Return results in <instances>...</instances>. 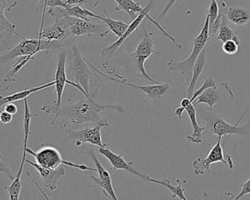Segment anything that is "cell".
<instances>
[{"instance_id": "9a60e30c", "label": "cell", "mask_w": 250, "mask_h": 200, "mask_svg": "<svg viewBox=\"0 0 250 200\" xmlns=\"http://www.w3.org/2000/svg\"><path fill=\"white\" fill-rule=\"evenodd\" d=\"M227 95L235 97L232 89L228 85V83L223 82L219 84V87H211L206 90L197 98V101L194 105L197 106L201 103H205L208 106V110L209 112H214V105L219 103L222 99L228 98Z\"/></svg>"}, {"instance_id": "ab89813d", "label": "cell", "mask_w": 250, "mask_h": 200, "mask_svg": "<svg viewBox=\"0 0 250 200\" xmlns=\"http://www.w3.org/2000/svg\"><path fill=\"white\" fill-rule=\"evenodd\" d=\"M27 175H28L29 178H31L32 180H33V182H34L35 185H36V186L38 187V188H39V190H40L41 192H42V194H43V195L45 197H46L47 200H49V197H47V196L45 194V193L43 192V191H42V189H41L40 186H39V185H38L37 182H36V181L34 180V179H33V178H32L31 175L30 174H29V172H27Z\"/></svg>"}, {"instance_id": "f546056e", "label": "cell", "mask_w": 250, "mask_h": 200, "mask_svg": "<svg viewBox=\"0 0 250 200\" xmlns=\"http://www.w3.org/2000/svg\"><path fill=\"white\" fill-rule=\"evenodd\" d=\"M100 0H67L65 3L67 5H78V6L83 7V8H95L98 6Z\"/></svg>"}, {"instance_id": "f1b7e54d", "label": "cell", "mask_w": 250, "mask_h": 200, "mask_svg": "<svg viewBox=\"0 0 250 200\" xmlns=\"http://www.w3.org/2000/svg\"><path fill=\"white\" fill-rule=\"evenodd\" d=\"M216 87H217V84H216V82L215 81V80H213V77H206V78L205 79L204 83H203V85H202L200 88L197 89L196 91L194 92V94L191 96L190 100H191V103H194V100H196L200 95L203 94L208 89Z\"/></svg>"}, {"instance_id": "5bb4252c", "label": "cell", "mask_w": 250, "mask_h": 200, "mask_svg": "<svg viewBox=\"0 0 250 200\" xmlns=\"http://www.w3.org/2000/svg\"><path fill=\"white\" fill-rule=\"evenodd\" d=\"M71 37H72V35L68 17L55 20L53 25L41 30L39 34L40 39L61 43H65Z\"/></svg>"}, {"instance_id": "ba28073f", "label": "cell", "mask_w": 250, "mask_h": 200, "mask_svg": "<svg viewBox=\"0 0 250 200\" xmlns=\"http://www.w3.org/2000/svg\"><path fill=\"white\" fill-rule=\"evenodd\" d=\"M107 127L104 124H97L93 128L86 126L84 129L79 130L74 128H69L66 130L68 136V140L71 142L74 147H80L83 144H91L99 147H104L105 144L102 141V128Z\"/></svg>"}, {"instance_id": "7c38bea8", "label": "cell", "mask_w": 250, "mask_h": 200, "mask_svg": "<svg viewBox=\"0 0 250 200\" xmlns=\"http://www.w3.org/2000/svg\"><path fill=\"white\" fill-rule=\"evenodd\" d=\"M67 55H68V52L66 48L61 50L58 57L56 72L53 76V80H55L56 82L55 86H56L57 99L55 101V105L53 106L55 108L60 107L62 105V94L67 84L76 87L77 90H80V87L75 82L67 78L68 77L66 71Z\"/></svg>"}, {"instance_id": "4316f807", "label": "cell", "mask_w": 250, "mask_h": 200, "mask_svg": "<svg viewBox=\"0 0 250 200\" xmlns=\"http://www.w3.org/2000/svg\"><path fill=\"white\" fill-rule=\"evenodd\" d=\"M228 21H228V19L227 18L226 14H223L222 22H221L220 27H219V34H218L216 40H221L223 43L227 41V40H233L238 44L241 45L239 38L235 35L232 29L229 27Z\"/></svg>"}, {"instance_id": "603a6c76", "label": "cell", "mask_w": 250, "mask_h": 200, "mask_svg": "<svg viewBox=\"0 0 250 200\" xmlns=\"http://www.w3.org/2000/svg\"><path fill=\"white\" fill-rule=\"evenodd\" d=\"M18 61L13 65L12 68L8 71L6 75H5L3 82H2L1 91H6V90H9L11 86L17 81L19 72H20L29 62L33 60L35 58H30V57H21V58H18Z\"/></svg>"}, {"instance_id": "7402d4cb", "label": "cell", "mask_w": 250, "mask_h": 200, "mask_svg": "<svg viewBox=\"0 0 250 200\" xmlns=\"http://www.w3.org/2000/svg\"><path fill=\"white\" fill-rule=\"evenodd\" d=\"M56 84L55 80L50 81V82L46 83L43 85L39 86V87H32V88H25L22 91L17 92V93H13L9 96H2L0 98V107L5 106L6 103H11V102L18 101V100H24L27 99L29 96L33 93H37L41 90H45V89L49 88V87L55 86Z\"/></svg>"}, {"instance_id": "d6a6232c", "label": "cell", "mask_w": 250, "mask_h": 200, "mask_svg": "<svg viewBox=\"0 0 250 200\" xmlns=\"http://www.w3.org/2000/svg\"><path fill=\"white\" fill-rule=\"evenodd\" d=\"M222 15H223V13H219V16H218L216 20H215L213 25H212L211 27H209V36H210V39H211L213 36H216V33L219 32L221 22H222Z\"/></svg>"}, {"instance_id": "4dcf8cb0", "label": "cell", "mask_w": 250, "mask_h": 200, "mask_svg": "<svg viewBox=\"0 0 250 200\" xmlns=\"http://www.w3.org/2000/svg\"><path fill=\"white\" fill-rule=\"evenodd\" d=\"M240 45L233 40H227L222 45V50L227 55H234L238 53Z\"/></svg>"}, {"instance_id": "ffe728a7", "label": "cell", "mask_w": 250, "mask_h": 200, "mask_svg": "<svg viewBox=\"0 0 250 200\" xmlns=\"http://www.w3.org/2000/svg\"><path fill=\"white\" fill-rule=\"evenodd\" d=\"M88 15L90 18H94L104 23L107 26L109 31L112 32L117 37H118V39L122 37L125 34L128 26H129V24H126L121 20H115L111 18L106 11H104L103 15H96L89 11Z\"/></svg>"}, {"instance_id": "8fae6325", "label": "cell", "mask_w": 250, "mask_h": 200, "mask_svg": "<svg viewBox=\"0 0 250 200\" xmlns=\"http://www.w3.org/2000/svg\"><path fill=\"white\" fill-rule=\"evenodd\" d=\"M222 139V137H217L216 143L210 149L207 157L203 158V156H200L198 159H196L192 162L194 174L196 175H204L206 172H210V166L213 163L222 162L224 164L228 166V160H225V156H224Z\"/></svg>"}, {"instance_id": "e575fe53", "label": "cell", "mask_w": 250, "mask_h": 200, "mask_svg": "<svg viewBox=\"0 0 250 200\" xmlns=\"http://www.w3.org/2000/svg\"><path fill=\"white\" fill-rule=\"evenodd\" d=\"M250 194V178L242 184V189L240 191L239 194L235 197V200H240L247 194Z\"/></svg>"}, {"instance_id": "d590c367", "label": "cell", "mask_w": 250, "mask_h": 200, "mask_svg": "<svg viewBox=\"0 0 250 200\" xmlns=\"http://www.w3.org/2000/svg\"><path fill=\"white\" fill-rule=\"evenodd\" d=\"M0 120L3 124L11 123L13 120V115L8 113L6 111H2L0 113Z\"/></svg>"}, {"instance_id": "74e56055", "label": "cell", "mask_w": 250, "mask_h": 200, "mask_svg": "<svg viewBox=\"0 0 250 200\" xmlns=\"http://www.w3.org/2000/svg\"><path fill=\"white\" fill-rule=\"evenodd\" d=\"M250 111V98L249 99L248 103H247V106H246L245 109H244V112L241 114V117H240L239 119L236 122H235V125H239L240 122L242 121L243 118L247 115V114Z\"/></svg>"}, {"instance_id": "8d00e7d4", "label": "cell", "mask_w": 250, "mask_h": 200, "mask_svg": "<svg viewBox=\"0 0 250 200\" xmlns=\"http://www.w3.org/2000/svg\"><path fill=\"white\" fill-rule=\"evenodd\" d=\"M4 110L6 111L11 115H14L18 112V108L14 102H11V103H8L5 105Z\"/></svg>"}, {"instance_id": "8992f818", "label": "cell", "mask_w": 250, "mask_h": 200, "mask_svg": "<svg viewBox=\"0 0 250 200\" xmlns=\"http://www.w3.org/2000/svg\"><path fill=\"white\" fill-rule=\"evenodd\" d=\"M209 24L210 19L208 14L206 17L204 24L202 27L201 31L197 37L191 40L193 43V49L191 55L185 60L181 62H175L174 60H170L167 63V67L171 71L177 72L180 71L185 79L186 84L189 85L192 76L193 67L199 55L204 49L206 45L210 43V36H209Z\"/></svg>"}, {"instance_id": "6da1fadb", "label": "cell", "mask_w": 250, "mask_h": 200, "mask_svg": "<svg viewBox=\"0 0 250 200\" xmlns=\"http://www.w3.org/2000/svg\"><path fill=\"white\" fill-rule=\"evenodd\" d=\"M107 109L116 111L125 115V108L121 105L103 104L99 101L84 96L80 101L74 104L61 105L60 107L55 108L52 105H43L42 112L46 115H55L52 125H55L58 118H61V128L63 129L67 125L72 124L73 128L77 129L80 125L84 123L104 124L109 126L107 118H103L102 112Z\"/></svg>"}, {"instance_id": "5b68a950", "label": "cell", "mask_w": 250, "mask_h": 200, "mask_svg": "<svg viewBox=\"0 0 250 200\" xmlns=\"http://www.w3.org/2000/svg\"><path fill=\"white\" fill-rule=\"evenodd\" d=\"M153 33H149L146 27L143 26V37L136 45L135 49L131 53L125 55L127 61L133 66L134 74L139 78L148 80L154 84H159L158 81L153 80L150 77L146 68L145 63L147 60L150 59L153 55H160L159 52L155 50V41L153 39Z\"/></svg>"}, {"instance_id": "4fadbf2b", "label": "cell", "mask_w": 250, "mask_h": 200, "mask_svg": "<svg viewBox=\"0 0 250 200\" xmlns=\"http://www.w3.org/2000/svg\"><path fill=\"white\" fill-rule=\"evenodd\" d=\"M27 153L33 156L39 164L49 168V169H58L61 164H65L66 160H64L61 156V153L55 147L51 146H45L39 149L38 151H33L31 149L24 147Z\"/></svg>"}, {"instance_id": "1f68e13d", "label": "cell", "mask_w": 250, "mask_h": 200, "mask_svg": "<svg viewBox=\"0 0 250 200\" xmlns=\"http://www.w3.org/2000/svg\"><path fill=\"white\" fill-rule=\"evenodd\" d=\"M17 5L18 0H0V13L11 12Z\"/></svg>"}, {"instance_id": "2e32d148", "label": "cell", "mask_w": 250, "mask_h": 200, "mask_svg": "<svg viewBox=\"0 0 250 200\" xmlns=\"http://www.w3.org/2000/svg\"><path fill=\"white\" fill-rule=\"evenodd\" d=\"M99 152L110 162L112 171L125 170L140 177L144 180L146 179L147 175H145L136 169L134 167V162L125 161V159L123 157V155L115 154V153L111 151L109 144H105L104 147H99Z\"/></svg>"}, {"instance_id": "30bf717a", "label": "cell", "mask_w": 250, "mask_h": 200, "mask_svg": "<svg viewBox=\"0 0 250 200\" xmlns=\"http://www.w3.org/2000/svg\"><path fill=\"white\" fill-rule=\"evenodd\" d=\"M68 18L71 35L74 37L99 35L104 39L109 34V29L104 23H98L92 20H83L76 17H68Z\"/></svg>"}, {"instance_id": "3957f363", "label": "cell", "mask_w": 250, "mask_h": 200, "mask_svg": "<svg viewBox=\"0 0 250 200\" xmlns=\"http://www.w3.org/2000/svg\"><path fill=\"white\" fill-rule=\"evenodd\" d=\"M162 5V0H148V2H147V5L145 7L143 11L137 16L135 20H132L131 24H129V26H128L125 34H124L122 37L118 39L116 41L114 42L113 43L109 45V46H106V47H105L104 49L102 50V53H101V58H102V60L103 61V63H107L108 62L110 61V60L115 56L118 49L125 43V40L129 39L130 37H131V36H132L134 32L137 31V29L140 27L142 22L144 21L145 19L151 21V22L159 29V31L162 33V35H163L165 37L169 39V40L178 47V49H182V46L177 42L176 39L172 37V36H170V35L165 30V29L159 24V21L153 20V19L149 15V13H150V11H153L155 8H158V7L161 6Z\"/></svg>"}, {"instance_id": "cb8c5ba5", "label": "cell", "mask_w": 250, "mask_h": 200, "mask_svg": "<svg viewBox=\"0 0 250 200\" xmlns=\"http://www.w3.org/2000/svg\"><path fill=\"white\" fill-rule=\"evenodd\" d=\"M226 17L235 25L244 27L250 22V9L242 7H228Z\"/></svg>"}, {"instance_id": "277c9868", "label": "cell", "mask_w": 250, "mask_h": 200, "mask_svg": "<svg viewBox=\"0 0 250 200\" xmlns=\"http://www.w3.org/2000/svg\"><path fill=\"white\" fill-rule=\"evenodd\" d=\"M17 36L22 39V41L20 42L13 49H10L7 53L2 54L0 56V63L1 65L7 63L13 60L21 57H30L35 58L36 55L43 51L51 52V51L62 50L66 47L65 43H61L58 41H49L45 39H26L19 33H16Z\"/></svg>"}, {"instance_id": "f35d334b", "label": "cell", "mask_w": 250, "mask_h": 200, "mask_svg": "<svg viewBox=\"0 0 250 200\" xmlns=\"http://www.w3.org/2000/svg\"><path fill=\"white\" fill-rule=\"evenodd\" d=\"M185 108H184V106H178V107H177L176 109H175L174 115H175V116H178L179 119H181V118H182L183 114H184V112H185Z\"/></svg>"}, {"instance_id": "7a4b0ae2", "label": "cell", "mask_w": 250, "mask_h": 200, "mask_svg": "<svg viewBox=\"0 0 250 200\" xmlns=\"http://www.w3.org/2000/svg\"><path fill=\"white\" fill-rule=\"evenodd\" d=\"M66 44L67 76L68 80L75 82L80 87V91L84 96L98 100V95L102 84L108 80L96 71L94 65L89 62L79 50L75 37L72 36L65 41Z\"/></svg>"}, {"instance_id": "d4e9b609", "label": "cell", "mask_w": 250, "mask_h": 200, "mask_svg": "<svg viewBox=\"0 0 250 200\" xmlns=\"http://www.w3.org/2000/svg\"><path fill=\"white\" fill-rule=\"evenodd\" d=\"M145 180L149 181V182H153V183L159 184V185H162V186L166 187L172 193L171 197L175 199L176 197L181 199L182 200H187V197H185V190L183 188L182 185L184 184L187 183V180H176L177 185H173L171 183L170 181L168 180H159L154 179L152 178L149 175H146V180Z\"/></svg>"}, {"instance_id": "44dd1931", "label": "cell", "mask_w": 250, "mask_h": 200, "mask_svg": "<svg viewBox=\"0 0 250 200\" xmlns=\"http://www.w3.org/2000/svg\"><path fill=\"white\" fill-rule=\"evenodd\" d=\"M209 44L205 46L201 53L199 55L198 58L194 63L192 70V76H191V81H190L189 85L188 86V89L187 90V98L191 99V96L194 94V89H195L196 84L200 78V75L203 73L205 65H206V58H207L208 52L209 50Z\"/></svg>"}, {"instance_id": "e0dca14e", "label": "cell", "mask_w": 250, "mask_h": 200, "mask_svg": "<svg viewBox=\"0 0 250 200\" xmlns=\"http://www.w3.org/2000/svg\"><path fill=\"white\" fill-rule=\"evenodd\" d=\"M180 106H184L185 108L186 112L191 121V126L193 128V133L191 135L187 137V140L188 142L200 144L203 141V134L205 131L207 130V126H200L197 122V112H196V106L194 103H191L188 98H184L181 100Z\"/></svg>"}, {"instance_id": "ac0fdd59", "label": "cell", "mask_w": 250, "mask_h": 200, "mask_svg": "<svg viewBox=\"0 0 250 200\" xmlns=\"http://www.w3.org/2000/svg\"><path fill=\"white\" fill-rule=\"evenodd\" d=\"M26 162L33 166L40 175L41 178L43 180V183L46 188H49L51 191H55L58 187V180L64 176L65 174V169L61 168L59 169H52L44 167L38 163L26 160Z\"/></svg>"}, {"instance_id": "52a82bcc", "label": "cell", "mask_w": 250, "mask_h": 200, "mask_svg": "<svg viewBox=\"0 0 250 200\" xmlns=\"http://www.w3.org/2000/svg\"><path fill=\"white\" fill-rule=\"evenodd\" d=\"M202 118L206 122L207 130L210 135H216L223 137L224 136H237V141L240 137H246L250 139V120L242 126L228 123L221 115L213 112H205Z\"/></svg>"}, {"instance_id": "484cf974", "label": "cell", "mask_w": 250, "mask_h": 200, "mask_svg": "<svg viewBox=\"0 0 250 200\" xmlns=\"http://www.w3.org/2000/svg\"><path fill=\"white\" fill-rule=\"evenodd\" d=\"M117 3L115 6L116 11H124L126 13L131 20H135L137 16L143 11L144 8L141 6L140 2H135L134 0H114Z\"/></svg>"}, {"instance_id": "83f0119b", "label": "cell", "mask_w": 250, "mask_h": 200, "mask_svg": "<svg viewBox=\"0 0 250 200\" xmlns=\"http://www.w3.org/2000/svg\"><path fill=\"white\" fill-rule=\"evenodd\" d=\"M65 2L62 0H39V5L36 8V14H45L47 8H57V7H67Z\"/></svg>"}, {"instance_id": "d6986e66", "label": "cell", "mask_w": 250, "mask_h": 200, "mask_svg": "<svg viewBox=\"0 0 250 200\" xmlns=\"http://www.w3.org/2000/svg\"><path fill=\"white\" fill-rule=\"evenodd\" d=\"M15 24L8 21L5 14L0 13V53L9 49L13 36L16 35Z\"/></svg>"}, {"instance_id": "9c48e42d", "label": "cell", "mask_w": 250, "mask_h": 200, "mask_svg": "<svg viewBox=\"0 0 250 200\" xmlns=\"http://www.w3.org/2000/svg\"><path fill=\"white\" fill-rule=\"evenodd\" d=\"M83 148L80 149V151L83 154L90 156V159L96 165L97 172L99 173V178L91 176L92 180L94 181L95 183L97 184L100 187L105 197L110 199V200H118V197H117L115 191H114L113 186H112L110 174L102 166L93 148H87V146H83Z\"/></svg>"}, {"instance_id": "836d02e7", "label": "cell", "mask_w": 250, "mask_h": 200, "mask_svg": "<svg viewBox=\"0 0 250 200\" xmlns=\"http://www.w3.org/2000/svg\"><path fill=\"white\" fill-rule=\"evenodd\" d=\"M178 0H168L166 6L164 8L163 11L161 12V14H159V17L156 19V21H163L165 20L166 16L167 15L168 12H169V10L172 8L174 5H175V2H177Z\"/></svg>"}]
</instances>
